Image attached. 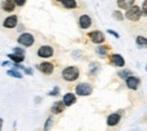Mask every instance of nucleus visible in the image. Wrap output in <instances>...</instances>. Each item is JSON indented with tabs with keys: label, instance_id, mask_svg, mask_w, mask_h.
I'll return each mask as SVG.
<instances>
[{
	"label": "nucleus",
	"instance_id": "nucleus-1",
	"mask_svg": "<svg viewBox=\"0 0 147 131\" xmlns=\"http://www.w3.org/2000/svg\"><path fill=\"white\" fill-rule=\"evenodd\" d=\"M61 76H62V79L66 80V81H75L79 77V69L75 66L67 67L62 70Z\"/></svg>",
	"mask_w": 147,
	"mask_h": 131
},
{
	"label": "nucleus",
	"instance_id": "nucleus-2",
	"mask_svg": "<svg viewBox=\"0 0 147 131\" xmlns=\"http://www.w3.org/2000/svg\"><path fill=\"white\" fill-rule=\"evenodd\" d=\"M142 17V9L138 6H131L126 11V18L131 21H138Z\"/></svg>",
	"mask_w": 147,
	"mask_h": 131
},
{
	"label": "nucleus",
	"instance_id": "nucleus-3",
	"mask_svg": "<svg viewBox=\"0 0 147 131\" xmlns=\"http://www.w3.org/2000/svg\"><path fill=\"white\" fill-rule=\"evenodd\" d=\"M75 91L78 96H90L93 93V87L87 83H80L76 86Z\"/></svg>",
	"mask_w": 147,
	"mask_h": 131
},
{
	"label": "nucleus",
	"instance_id": "nucleus-4",
	"mask_svg": "<svg viewBox=\"0 0 147 131\" xmlns=\"http://www.w3.org/2000/svg\"><path fill=\"white\" fill-rule=\"evenodd\" d=\"M34 41H35L34 36H33L32 34H30V33H23V34H20L18 36V38H17V42H18L20 45L25 46V48L32 46V45L34 44Z\"/></svg>",
	"mask_w": 147,
	"mask_h": 131
},
{
	"label": "nucleus",
	"instance_id": "nucleus-5",
	"mask_svg": "<svg viewBox=\"0 0 147 131\" xmlns=\"http://www.w3.org/2000/svg\"><path fill=\"white\" fill-rule=\"evenodd\" d=\"M55 53V50L50 45H42L37 50V56L40 58H51Z\"/></svg>",
	"mask_w": 147,
	"mask_h": 131
},
{
	"label": "nucleus",
	"instance_id": "nucleus-6",
	"mask_svg": "<svg viewBox=\"0 0 147 131\" xmlns=\"http://www.w3.org/2000/svg\"><path fill=\"white\" fill-rule=\"evenodd\" d=\"M140 83H142V80H140V78L137 77V76L131 75L126 79V85H127V87H128L129 89H134V91H136V89L139 87Z\"/></svg>",
	"mask_w": 147,
	"mask_h": 131
},
{
	"label": "nucleus",
	"instance_id": "nucleus-7",
	"mask_svg": "<svg viewBox=\"0 0 147 131\" xmlns=\"http://www.w3.org/2000/svg\"><path fill=\"white\" fill-rule=\"evenodd\" d=\"M88 38H91V41L95 44H102L105 41L104 35L101 31H93L91 33H88Z\"/></svg>",
	"mask_w": 147,
	"mask_h": 131
},
{
	"label": "nucleus",
	"instance_id": "nucleus-8",
	"mask_svg": "<svg viewBox=\"0 0 147 131\" xmlns=\"http://www.w3.org/2000/svg\"><path fill=\"white\" fill-rule=\"evenodd\" d=\"M37 68H38V70H40L41 73H43L44 75H51V74L53 73V70H55V66H53L51 62H48V61H44V62L40 63V64L37 66Z\"/></svg>",
	"mask_w": 147,
	"mask_h": 131
},
{
	"label": "nucleus",
	"instance_id": "nucleus-9",
	"mask_svg": "<svg viewBox=\"0 0 147 131\" xmlns=\"http://www.w3.org/2000/svg\"><path fill=\"white\" fill-rule=\"evenodd\" d=\"M17 23H18V18L16 15H10L8 16L7 18L3 20V27L6 28H15L17 26Z\"/></svg>",
	"mask_w": 147,
	"mask_h": 131
},
{
	"label": "nucleus",
	"instance_id": "nucleus-10",
	"mask_svg": "<svg viewBox=\"0 0 147 131\" xmlns=\"http://www.w3.org/2000/svg\"><path fill=\"white\" fill-rule=\"evenodd\" d=\"M78 24H79L80 28L87 30V28H90L92 26V18L88 15H82L78 19Z\"/></svg>",
	"mask_w": 147,
	"mask_h": 131
},
{
	"label": "nucleus",
	"instance_id": "nucleus-11",
	"mask_svg": "<svg viewBox=\"0 0 147 131\" xmlns=\"http://www.w3.org/2000/svg\"><path fill=\"white\" fill-rule=\"evenodd\" d=\"M121 120V115L119 113H112L108 116L107 119V124L109 127H114V126H118L119 122Z\"/></svg>",
	"mask_w": 147,
	"mask_h": 131
},
{
	"label": "nucleus",
	"instance_id": "nucleus-12",
	"mask_svg": "<svg viewBox=\"0 0 147 131\" xmlns=\"http://www.w3.org/2000/svg\"><path fill=\"white\" fill-rule=\"evenodd\" d=\"M15 7H16V5H15L14 0H5V1L1 2V8H2V10H5L6 13H11V11H14V10H15Z\"/></svg>",
	"mask_w": 147,
	"mask_h": 131
},
{
	"label": "nucleus",
	"instance_id": "nucleus-13",
	"mask_svg": "<svg viewBox=\"0 0 147 131\" xmlns=\"http://www.w3.org/2000/svg\"><path fill=\"white\" fill-rule=\"evenodd\" d=\"M111 61L117 67H125V64H126V61H125L123 56L118 54V53L117 54H113V56H111Z\"/></svg>",
	"mask_w": 147,
	"mask_h": 131
},
{
	"label": "nucleus",
	"instance_id": "nucleus-14",
	"mask_svg": "<svg viewBox=\"0 0 147 131\" xmlns=\"http://www.w3.org/2000/svg\"><path fill=\"white\" fill-rule=\"evenodd\" d=\"M62 103L65 104V106H71L73 104L76 103V96L73 93H67L63 96Z\"/></svg>",
	"mask_w": 147,
	"mask_h": 131
},
{
	"label": "nucleus",
	"instance_id": "nucleus-15",
	"mask_svg": "<svg viewBox=\"0 0 147 131\" xmlns=\"http://www.w3.org/2000/svg\"><path fill=\"white\" fill-rule=\"evenodd\" d=\"M65 107L66 106L62 103V101H58V102H55L53 105L51 106V111H52V113H55V114H59V113H61L65 110Z\"/></svg>",
	"mask_w": 147,
	"mask_h": 131
},
{
	"label": "nucleus",
	"instance_id": "nucleus-16",
	"mask_svg": "<svg viewBox=\"0 0 147 131\" xmlns=\"http://www.w3.org/2000/svg\"><path fill=\"white\" fill-rule=\"evenodd\" d=\"M117 3L120 9H128L131 6H134L135 0H118Z\"/></svg>",
	"mask_w": 147,
	"mask_h": 131
},
{
	"label": "nucleus",
	"instance_id": "nucleus-17",
	"mask_svg": "<svg viewBox=\"0 0 147 131\" xmlns=\"http://www.w3.org/2000/svg\"><path fill=\"white\" fill-rule=\"evenodd\" d=\"M58 2H61L66 8L68 9H74V8H77V2L76 0H57Z\"/></svg>",
	"mask_w": 147,
	"mask_h": 131
},
{
	"label": "nucleus",
	"instance_id": "nucleus-18",
	"mask_svg": "<svg viewBox=\"0 0 147 131\" xmlns=\"http://www.w3.org/2000/svg\"><path fill=\"white\" fill-rule=\"evenodd\" d=\"M8 58H9V59H11L15 63H20V62H23V61H24L25 56H17V54L11 53V54H8Z\"/></svg>",
	"mask_w": 147,
	"mask_h": 131
},
{
	"label": "nucleus",
	"instance_id": "nucleus-19",
	"mask_svg": "<svg viewBox=\"0 0 147 131\" xmlns=\"http://www.w3.org/2000/svg\"><path fill=\"white\" fill-rule=\"evenodd\" d=\"M136 43H137L138 46H140V48H145V46L147 45V40H146V38H144V36H137V38H136Z\"/></svg>",
	"mask_w": 147,
	"mask_h": 131
},
{
	"label": "nucleus",
	"instance_id": "nucleus-20",
	"mask_svg": "<svg viewBox=\"0 0 147 131\" xmlns=\"http://www.w3.org/2000/svg\"><path fill=\"white\" fill-rule=\"evenodd\" d=\"M98 70H100L98 63H95V62L91 63V66H90V74L91 75H96L98 73Z\"/></svg>",
	"mask_w": 147,
	"mask_h": 131
},
{
	"label": "nucleus",
	"instance_id": "nucleus-21",
	"mask_svg": "<svg viewBox=\"0 0 147 131\" xmlns=\"http://www.w3.org/2000/svg\"><path fill=\"white\" fill-rule=\"evenodd\" d=\"M7 74L10 76V77H14V78H18V79L23 78V75L19 73L18 70H15V69H10V70H8Z\"/></svg>",
	"mask_w": 147,
	"mask_h": 131
},
{
	"label": "nucleus",
	"instance_id": "nucleus-22",
	"mask_svg": "<svg viewBox=\"0 0 147 131\" xmlns=\"http://www.w3.org/2000/svg\"><path fill=\"white\" fill-rule=\"evenodd\" d=\"M118 75H119L120 78H122V79H127L129 76L132 75V73H131L130 70H128V69H123V70L119 71V73H118Z\"/></svg>",
	"mask_w": 147,
	"mask_h": 131
},
{
	"label": "nucleus",
	"instance_id": "nucleus-23",
	"mask_svg": "<svg viewBox=\"0 0 147 131\" xmlns=\"http://www.w3.org/2000/svg\"><path fill=\"white\" fill-rule=\"evenodd\" d=\"M52 122H53L52 118H48V119H47V121H45V124H44L43 130H44V131L50 130V129H51V127H52Z\"/></svg>",
	"mask_w": 147,
	"mask_h": 131
},
{
	"label": "nucleus",
	"instance_id": "nucleus-24",
	"mask_svg": "<svg viewBox=\"0 0 147 131\" xmlns=\"http://www.w3.org/2000/svg\"><path fill=\"white\" fill-rule=\"evenodd\" d=\"M96 52H97L98 54H101V56H105V54L108 53V49H107L105 46H98V48L96 49Z\"/></svg>",
	"mask_w": 147,
	"mask_h": 131
},
{
	"label": "nucleus",
	"instance_id": "nucleus-25",
	"mask_svg": "<svg viewBox=\"0 0 147 131\" xmlns=\"http://www.w3.org/2000/svg\"><path fill=\"white\" fill-rule=\"evenodd\" d=\"M59 93H60V88H59L58 86H55V88H53L52 91H50L48 95H49V96H58Z\"/></svg>",
	"mask_w": 147,
	"mask_h": 131
},
{
	"label": "nucleus",
	"instance_id": "nucleus-26",
	"mask_svg": "<svg viewBox=\"0 0 147 131\" xmlns=\"http://www.w3.org/2000/svg\"><path fill=\"white\" fill-rule=\"evenodd\" d=\"M14 54L17 56H25V50L20 49V48H14Z\"/></svg>",
	"mask_w": 147,
	"mask_h": 131
},
{
	"label": "nucleus",
	"instance_id": "nucleus-27",
	"mask_svg": "<svg viewBox=\"0 0 147 131\" xmlns=\"http://www.w3.org/2000/svg\"><path fill=\"white\" fill-rule=\"evenodd\" d=\"M113 17L117 18L118 20H122V19H123V15H122L120 11H114V13H113Z\"/></svg>",
	"mask_w": 147,
	"mask_h": 131
},
{
	"label": "nucleus",
	"instance_id": "nucleus-28",
	"mask_svg": "<svg viewBox=\"0 0 147 131\" xmlns=\"http://www.w3.org/2000/svg\"><path fill=\"white\" fill-rule=\"evenodd\" d=\"M147 0H144V2H143V10H142V14L144 15V16H146L147 15Z\"/></svg>",
	"mask_w": 147,
	"mask_h": 131
},
{
	"label": "nucleus",
	"instance_id": "nucleus-29",
	"mask_svg": "<svg viewBox=\"0 0 147 131\" xmlns=\"http://www.w3.org/2000/svg\"><path fill=\"white\" fill-rule=\"evenodd\" d=\"M14 2H15V5H16V6L22 7V6H24V5H25L26 0H14Z\"/></svg>",
	"mask_w": 147,
	"mask_h": 131
},
{
	"label": "nucleus",
	"instance_id": "nucleus-30",
	"mask_svg": "<svg viewBox=\"0 0 147 131\" xmlns=\"http://www.w3.org/2000/svg\"><path fill=\"white\" fill-rule=\"evenodd\" d=\"M107 32H108L109 34H111V35H113V36H114L115 38H120V35H119V34H118V33H117L115 31H113V30H108Z\"/></svg>",
	"mask_w": 147,
	"mask_h": 131
},
{
	"label": "nucleus",
	"instance_id": "nucleus-31",
	"mask_svg": "<svg viewBox=\"0 0 147 131\" xmlns=\"http://www.w3.org/2000/svg\"><path fill=\"white\" fill-rule=\"evenodd\" d=\"M22 70H24V73H25L26 75H33V70L30 69V68H27V67H24Z\"/></svg>",
	"mask_w": 147,
	"mask_h": 131
},
{
	"label": "nucleus",
	"instance_id": "nucleus-32",
	"mask_svg": "<svg viewBox=\"0 0 147 131\" xmlns=\"http://www.w3.org/2000/svg\"><path fill=\"white\" fill-rule=\"evenodd\" d=\"M80 56H82V52H80V51H78V50H76V51L73 53V56L75 58V59H77V56L79 58Z\"/></svg>",
	"mask_w": 147,
	"mask_h": 131
},
{
	"label": "nucleus",
	"instance_id": "nucleus-33",
	"mask_svg": "<svg viewBox=\"0 0 147 131\" xmlns=\"http://www.w3.org/2000/svg\"><path fill=\"white\" fill-rule=\"evenodd\" d=\"M8 64H9V62H8V61H3V62L1 63V66H3V67H5V66H8Z\"/></svg>",
	"mask_w": 147,
	"mask_h": 131
},
{
	"label": "nucleus",
	"instance_id": "nucleus-34",
	"mask_svg": "<svg viewBox=\"0 0 147 131\" xmlns=\"http://www.w3.org/2000/svg\"><path fill=\"white\" fill-rule=\"evenodd\" d=\"M2 122H3L2 119H0V131H1V127H2Z\"/></svg>",
	"mask_w": 147,
	"mask_h": 131
}]
</instances>
